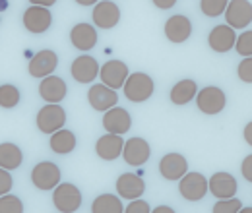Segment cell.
<instances>
[{"instance_id": "6da1fadb", "label": "cell", "mask_w": 252, "mask_h": 213, "mask_svg": "<svg viewBox=\"0 0 252 213\" xmlns=\"http://www.w3.org/2000/svg\"><path fill=\"white\" fill-rule=\"evenodd\" d=\"M123 90H125V95L128 101H132V103H144V101H148L154 95L156 84H154V80L148 74L136 72V74H130L128 76V80H126Z\"/></svg>"}, {"instance_id": "7a4b0ae2", "label": "cell", "mask_w": 252, "mask_h": 213, "mask_svg": "<svg viewBox=\"0 0 252 213\" xmlns=\"http://www.w3.org/2000/svg\"><path fill=\"white\" fill-rule=\"evenodd\" d=\"M53 204L61 213H76L82 206V192L74 184L61 183L53 192Z\"/></svg>"}, {"instance_id": "3957f363", "label": "cell", "mask_w": 252, "mask_h": 213, "mask_svg": "<svg viewBox=\"0 0 252 213\" xmlns=\"http://www.w3.org/2000/svg\"><path fill=\"white\" fill-rule=\"evenodd\" d=\"M37 128L43 134L53 136L55 132L63 130L64 122H66V111L61 105H45L39 113H37Z\"/></svg>"}, {"instance_id": "277c9868", "label": "cell", "mask_w": 252, "mask_h": 213, "mask_svg": "<svg viewBox=\"0 0 252 213\" xmlns=\"http://www.w3.org/2000/svg\"><path fill=\"white\" fill-rule=\"evenodd\" d=\"M32 183L39 190H55L61 184V169L51 161H41L33 167Z\"/></svg>"}, {"instance_id": "5b68a950", "label": "cell", "mask_w": 252, "mask_h": 213, "mask_svg": "<svg viewBox=\"0 0 252 213\" xmlns=\"http://www.w3.org/2000/svg\"><path fill=\"white\" fill-rule=\"evenodd\" d=\"M99 76H101L103 86H107V88H111V90H115V91H117V90L125 88L126 80H128V76H130V72H128L126 62L109 61L101 66Z\"/></svg>"}, {"instance_id": "8992f818", "label": "cell", "mask_w": 252, "mask_h": 213, "mask_svg": "<svg viewBox=\"0 0 252 213\" xmlns=\"http://www.w3.org/2000/svg\"><path fill=\"white\" fill-rule=\"evenodd\" d=\"M225 20L231 30L249 28L252 22V4L247 0H231L225 10Z\"/></svg>"}, {"instance_id": "52a82bcc", "label": "cell", "mask_w": 252, "mask_h": 213, "mask_svg": "<svg viewBox=\"0 0 252 213\" xmlns=\"http://www.w3.org/2000/svg\"><path fill=\"white\" fill-rule=\"evenodd\" d=\"M179 192L185 200L198 202L208 194V179L202 173H187L179 181Z\"/></svg>"}, {"instance_id": "ba28073f", "label": "cell", "mask_w": 252, "mask_h": 213, "mask_svg": "<svg viewBox=\"0 0 252 213\" xmlns=\"http://www.w3.org/2000/svg\"><path fill=\"white\" fill-rule=\"evenodd\" d=\"M225 103H227V97L223 90L214 86L200 90L196 95V105L204 115H218L225 109Z\"/></svg>"}, {"instance_id": "9c48e42d", "label": "cell", "mask_w": 252, "mask_h": 213, "mask_svg": "<svg viewBox=\"0 0 252 213\" xmlns=\"http://www.w3.org/2000/svg\"><path fill=\"white\" fill-rule=\"evenodd\" d=\"M159 173L165 181H181L189 173L187 157L181 153H167L159 161Z\"/></svg>"}, {"instance_id": "30bf717a", "label": "cell", "mask_w": 252, "mask_h": 213, "mask_svg": "<svg viewBox=\"0 0 252 213\" xmlns=\"http://www.w3.org/2000/svg\"><path fill=\"white\" fill-rule=\"evenodd\" d=\"M152 155L150 144L144 138H130L125 142V150H123V157H125L126 165L130 167H142Z\"/></svg>"}, {"instance_id": "8fae6325", "label": "cell", "mask_w": 252, "mask_h": 213, "mask_svg": "<svg viewBox=\"0 0 252 213\" xmlns=\"http://www.w3.org/2000/svg\"><path fill=\"white\" fill-rule=\"evenodd\" d=\"M57 66H59V57H57V53L45 49V51H39L32 61H30L28 70H30V74H32L33 78H43V80H45V78H49V76L57 70Z\"/></svg>"}, {"instance_id": "7c38bea8", "label": "cell", "mask_w": 252, "mask_h": 213, "mask_svg": "<svg viewBox=\"0 0 252 213\" xmlns=\"http://www.w3.org/2000/svg\"><path fill=\"white\" fill-rule=\"evenodd\" d=\"M88 101H90V105L94 107L95 111L107 113L113 107H117L119 95H117L115 90H111V88H107L103 84H95V86L90 88V91H88Z\"/></svg>"}, {"instance_id": "4fadbf2b", "label": "cell", "mask_w": 252, "mask_h": 213, "mask_svg": "<svg viewBox=\"0 0 252 213\" xmlns=\"http://www.w3.org/2000/svg\"><path fill=\"white\" fill-rule=\"evenodd\" d=\"M94 24L95 28H101V30H113L119 20H121V10L115 2H97L94 8Z\"/></svg>"}, {"instance_id": "5bb4252c", "label": "cell", "mask_w": 252, "mask_h": 213, "mask_svg": "<svg viewBox=\"0 0 252 213\" xmlns=\"http://www.w3.org/2000/svg\"><path fill=\"white\" fill-rule=\"evenodd\" d=\"M51 24H53V16L47 8L30 4V8L24 12V28L32 33H45L51 28Z\"/></svg>"}, {"instance_id": "9a60e30c", "label": "cell", "mask_w": 252, "mask_h": 213, "mask_svg": "<svg viewBox=\"0 0 252 213\" xmlns=\"http://www.w3.org/2000/svg\"><path fill=\"white\" fill-rule=\"evenodd\" d=\"M130 126H132V119H130L128 111L123 107H113L103 117V128L107 130V134L123 136L130 130Z\"/></svg>"}, {"instance_id": "2e32d148", "label": "cell", "mask_w": 252, "mask_h": 213, "mask_svg": "<svg viewBox=\"0 0 252 213\" xmlns=\"http://www.w3.org/2000/svg\"><path fill=\"white\" fill-rule=\"evenodd\" d=\"M99 64L94 57L90 55H84V57H78L76 61L72 62L70 66V72H72V78L80 84H92L95 78L99 76Z\"/></svg>"}, {"instance_id": "e0dca14e", "label": "cell", "mask_w": 252, "mask_h": 213, "mask_svg": "<svg viewBox=\"0 0 252 213\" xmlns=\"http://www.w3.org/2000/svg\"><path fill=\"white\" fill-rule=\"evenodd\" d=\"M208 190L218 200H231L237 194V179L229 173H216L208 181Z\"/></svg>"}, {"instance_id": "ac0fdd59", "label": "cell", "mask_w": 252, "mask_h": 213, "mask_svg": "<svg viewBox=\"0 0 252 213\" xmlns=\"http://www.w3.org/2000/svg\"><path fill=\"white\" fill-rule=\"evenodd\" d=\"M66 91H68V88H66L63 78H59V76H49V78L41 80V84H39V95L49 105H59L66 97Z\"/></svg>"}, {"instance_id": "d6986e66", "label": "cell", "mask_w": 252, "mask_h": 213, "mask_svg": "<svg viewBox=\"0 0 252 213\" xmlns=\"http://www.w3.org/2000/svg\"><path fill=\"white\" fill-rule=\"evenodd\" d=\"M117 192L121 198L126 200H140L142 194L146 192V183L134 173H125L117 181Z\"/></svg>"}, {"instance_id": "ffe728a7", "label": "cell", "mask_w": 252, "mask_h": 213, "mask_svg": "<svg viewBox=\"0 0 252 213\" xmlns=\"http://www.w3.org/2000/svg\"><path fill=\"white\" fill-rule=\"evenodd\" d=\"M125 150V140L121 136H115V134H107V136H101L95 144V153L105 159V161H115L123 155Z\"/></svg>"}, {"instance_id": "44dd1931", "label": "cell", "mask_w": 252, "mask_h": 213, "mask_svg": "<svg viewBox=\"0 0 252 213\" xmlns=\"http://www.w3.org/2000/svg\"><path fill=\"white\" fill-rule=\"evenodd\" d=\"M208 43L216 53H227L237 43L235 30H231L229 26H216L208 35Z\"/></svg>"}, {"instance_id": "7402d4cb", "label": "cell", "mask_w": 252, "mask_h": 213, "mask_svg": "<svg viewBox=\"0 0 252 213\" xmlns=\"http://www.w3.org/2000/svg\"><path fill=\"white\" fill-rule=\"evenodd\" d=\"M190 33H192V24L187 16L177 14L169 18L165 24V35L171 43H185L190 37Z\"/></svg>"}, {"instance_id": "603a6c76", "label": "cell", "mask_w": 252, "mask_h": 213, "mask_svg": "<svg viewBox=\"0 0 252 213\" xmlns=\"http://www.w3.org/2000/svg\"><path fill=\"white\" fill-rule=\"evenodd\" d=\"M70 41L80 51H92L97 45V33L95 28L90 24H78L70 31Z\"/></svg>"}, {"instance_id": "cb8c5ba5", "label": "cell", "mask_w": 252, "mask_h": 213, "mask_svg": "<svg viewBox=\"0 0 252 213\" xmlns=\"http://www.w3.org/2000/svg\"><path fill=\"white\" fill-rule=\"evenodd\" d=\"M196 95H198V86H196V82H194V80H181V82L175 84L173 90H171V101H173V105L183 107V105H189Z\"/></svg>"}, {"instance_id": "d4e9b609", "label": "cell", "mask_w": 252, "mask_h": 213, "mask_svg": "<svg viewBox=\"0 0 252 213\" xmlns=\"http://www.w3.org/2000/svg\"><path fill=\"white\" fill-rule=\"evenodd\" d=\"M24 153L16 144H0V169L4 171H14L22 165Z\"/></svg>"}, {"instance_id": "484cf974", "label": "cell", "mask_w": 252, "mask_h": 213, "mask_svg": "<svg viewBox=\"0 0 252 213\" xmlns=\"http://www.w3.org/2000/svg\"><path fill=\"white\" fill-rule=\"evenodd\" d=\"M49 146H51V150L55 153L66 155V153L76 150V136H74V132L64 130L63 128V130H59V132H55V134L51 136Z\"/></svg>"}, {"instance_id": "4316f807", "label": "cell", "mask_w": 252, "mask_h": 213, "mask_svg": "<svg viewBox=\"0 0 252 213\" xmlns=\"http://www.w3.org/2000/svg\"><path fill=\"white\" fill-rule=\"evenodd\" d=\"M92 213H125V206L121 198L113 194H101L92 204Z\"/></svg>"}, {"instance_id": "83f0119b", "label": "cell", "mask_w": 252, "mask_h": 213, "mask_svg": "<svg viewBox=\"0 0 252 213\" xmlns=\"http://www.w3.org/2000/svg\"><path fill=\"white\" fill-rule=\"evenodd\" d=\"M20 103V90L12 84L0 86V107L4 109H14Z\"/></svg>"}, {"instance_id": "f1b7e54d", "label": "cell", "mask_w": 252, "mask_h": 213, "mask_svg": "<svg viewBox=\"0 0 252 213\" xmlns=\"http://www.w3.org/2000/svg\"><path fill=\"white\" fill-rule=\"evenodd\" d=\"M227 4H229L227 0H202V2H200V10H202L206 16L216 18V16H220V14H225Z\"/></svg>"}, {"instance_id": "f546056e", "label": "cell", "mask_w": 252, "mask_h": 213, "mask_svg": "<svg viewBox=\"0 0 252 213\" xmlns=\"http://www.w3.org/2000/svg\"><path fill=\"white\" fill-rule=\"evenodd\" d=\"M0 213H24V202L18 196L6 194L0 198Z\"/></svg>"}, {"instance_id": "4dcf8cb0", "label": "cell", "mask_w": 252, "mask_h": 213, "mask_svg": "<svg viewBox=\"0 0 252 213\" xmlns=\"http://www.w3.org/2000/svg\"><path fill=\"white\" fill-rule=\"evenodd\" d=\"M235 49H237V53H239L241 57L251 59V57H252V30L251 31H243V33L237 37Z\"/></svg>"}, {"instance_id": "1f68e13d", "label": "cell", "mask_w": 252, "mask_h": 213, "mask_svg": "<svg viewBox=\"0 0 252 213\" xmlns=\"http://www.w3.org/2000/svg\"><path fill=\"white\" fill-rule=\"evenodd\" d=\"M243 208V202L239 198H231V200H218V204L214 206V213H239Z\"/></svg>"}, {"instance_id": "d6a6232c", "label": "cell", "mask_w": 252, "mask_h": 213, "mask_svg": "<svg viewBox=\"0 0 252 213\" xmlns=\"http://www.w3.org/2000/svg\"><path fill=\"white\" fill-rule=\"evenodd\" d=\"M237 74L243 82L247 84H252V57L251 59H243L237 66Z\"/></svg>"}, {"instance_id": "836d02e7", "label": "cell", "mask_w": 252, "mask_h": 213, "mask_svg": "<svg viewBox=\"0 0 252 213\" xmlns=\"http://www.w3.org/2000/svg\"><path fill=\"white\" fill-rule=\"evenodd\" d=\"M125 213H152V208L146 200H132L128 206H126Z\"/></svg>"}, {"instance_id": "e575fe53", "label": "cell", "mask_w": 252, "mask_h": 213, "mask_svg": "<svg viewBox=\"0 0 252 213\" xmlns=\"http://www.w3.org/2000/svg\"><path fill=\"white\" fill-rule=\"evenodd\" d=\"M12 186H14V181H12L10 171L0 169V198H2V196H6V194L12 190Z\"/></svg>"}, {"instance_id": "d590c367", "label": "cell", "mask_w": 252, "mask_h": 213, "mask_svg": "<svg viewBox=\"0 0 252 213\" xmlns=\"http://www.w3.org/2000/svg\"><path fill=\"white\" fill-rule=\"evenodd\" d=\"M241 171H243V177H245L249 183H252V155H247V157H245Z\"/></svg>"}, {"instance_id": "8d00e7d4", "label": "cell", "mask_w": 252, "mask_h": 213, "mask_svg": "<svg viewBox=\"0 0 252 213\" xmlns=\"http://www.w3.org/2000/svg\"><path fill=\"white\" fill-rule=\"evenodd\" d=\"M177 4V0H156L154 2V6L156 8H161V10H169V8H173Z\"/></svg>"}, {"instance_id": "74e56055", "label": "cell", "mask_w": 252, "mask_h": 213, "mask_svg": "<svg viewBox=\"0 0 252 213\" xmlns=\"http://www.w3.org/2000/svg\"><path fill=\"white\" fill-rule=\"evenodd\" d=\"M245 142L252 148V121L245 126Z\"/></svg>"}, {"instance_id": "f35d334b", "label": "cell", "mask_w": 252, "mask_h": 213, "mask_svg": "<svg viewBox=\"0 0 252 213\" xmlns=\"http://www.w3.org/2000/svg\"><path fill=\"white\" fill-rule=\"evenodd\" d=\"M32 4L33 6H41V8H51L53 4H55V0H32Z\"/></svg>"}, {"instance_id": "ab89813d", "label": "cell", "mask_w": 252, "mask_h": 213, "mask_svg": "<svg viewBox=\"0 0 252 213\" xmlns=\"http://www.w3.org/2000/svg\"><path fill=\"white\" fill-rule=\"evenodd\" d=\"M152 213H175V210H173V208H169V206H158Z\"/></svg>"}, {"instance_id": "60d3db41", "label": "cell", "mask_w": 252, "mask_h": 213, "mask_svg": "<svg viewBox=\"0 0 252 213\" xmlns=\"http://www.w3.org/2000/svg\"><path fill=\"white\" fill-rule=\"evenodd\" d=\"M78 4L80 6H95L94 0H78Z\"/></svg>"}, {"instance_id": "b9f144b4", "label": "cell", "mask_w": 252, "mask_h": 213, "mask_svg": "<svg viewBox=\"0 0 252 213\" xmlns=\"http://www.w3.org/2000/svg\"><path fill=\"white\" fill-rule=\"evenodd\" d=\"M239 213H252V208H241V212Z\"/></svg>"}]
</instances>
